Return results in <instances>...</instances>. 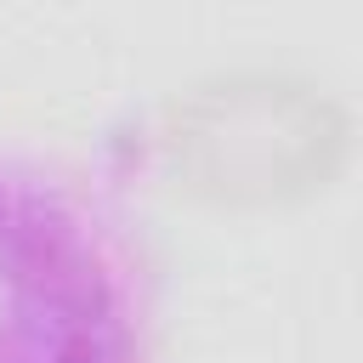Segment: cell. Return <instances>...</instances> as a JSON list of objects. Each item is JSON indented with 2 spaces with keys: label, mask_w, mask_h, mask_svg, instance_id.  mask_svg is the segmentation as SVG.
<instances>
[{
  "label": "cell",
  "mask_w": 363,
  "mask_h": 363,
  "mask_svg": "<svg viewBox=\"0 0 363 363\" xmlns=\"http://www.w3.org/2000/svg\"><path fill=\"white\" fill-rule=\"evenodd\" d=\"M147 272L125 216L68 164L0 153V363H147Z\"/></svg>",
  "instance_id": "6da1fadb"
},
{
  "label": "cell",
  "mask_w": 363,
  "mask_h": 363,
  "mask_svg": "<svg viewBox=\"0 0 363 363\" xmlns=\"http://www.w3.org/2000/svg\"><path fill=\"white\" fill-rule=\"evenodd\" d=\"M340 102L301 79L244 74L176 96L159 125V159L176 187L221 204H278L323 187L346 159Z\"/></svg>",
  "instance_id": "7a4b0ae2"
}]
</instances>
